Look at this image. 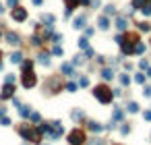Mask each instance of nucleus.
<instances>
[{"label": "nucleus", "mask_w": 151, "mask_h": 145, "mask_svg": "<svg viewBox=\"0 0 151 145\" xmlns=\"http://www.w3.org/2000/svg\"><path fill=\"white\" fill-rule=\"evenodd\" d=\"M93 96L102 102V104H110L112 98H114V91L110 87H106V85H97V87L93 89Z\"/></svg>", "instance_id": "obj_1"}, {"label": "nucleus", "mask_w": 151, "mask_h": 145, "mask_svg": "<svg viewBox=\"0 0 151 145\" xmlns=\"http://www.w3.org/2000/svg\"><path fill=\"white\" fill-rule=\"evenodd\" d=\"M21 137H25L27 141H33V143H39V131L37 129H31V126H21Z\"/></svg>", "instance_id": "obj_2"}, {"label": "nucleus", "mask_w": 151, "mask_h": 145, "mask_svg": "<svg viewBox=\"0 0 151 145\" xmlns=\"http://www.w3.org/2000/svg\"><path fill=\"white\" fill-rule=\"evenodd\" d=\"M21 83H23V87H27V89H31L35 83H37V75H33L31 71H25L23 75H21Z\"/></svg>", "instance_id": "obj_3"}, {"label": "nucleus", "mask_w": 151, "mask_h": 145, "mask_svg": "<svg viewBox=\"0 0 151 145\" xmlns=\"http://www.w3.org/2000/svg\"><path fill=\"white\" fill-rule=\"evenodd\" d=\"M83 141H85V133L83 131H79V129L70 131V135H68V143L70 145H81Z\"/></svg>", "instance_id": "obj_4"}, {"label": "nucleus", "mask_w": 151, "mask_h": 145, "mask_svg": "<svg viewBox=\"0 0 151 145\" xmlns=\"http://www.w3.org/2000/svg\"><path fill=\"white\" fill-rule=\"evenodd\" d=\"M13 93H15L13 83H6L4 87H2V93H0V98H2V100H8V98H13Z\"/></svg>", "instance_id": "obj_5"}, {"label": "nucleus", "mask_w": 151, "mask_h": 145, "mask_svg": "<svg viewBox=\"0 0 151 145\" xmlns=\"http://www.w3.org/2000/svg\"><path fill=\"white\" fill-rule=\"evenodd\" d=\"M13 19L15 21H25V19H27V11H25V8H15V11H13Z\"/></svg>", "instance_id": "obj_6"}, {"label": "nucleus", "mask_w": 151, "mask_h": 145, "mask_svg": "<svg viewBox=\"0 0 151 145\" xmlns=\"http://www.w3.org/2000/svg\"><path fill=\"white\" fill-rule=\"evenodd\" d=\"M6 41H8V44H11V46H19L21 44V39H19V35H17V33H6Z\"/></svg>", "instance_id": "obj_7"}, {"label": "nucleus", "mask_w": 151, "mask_h": 145, "mask_svg": "<svg viewBox=\"0 0 151 145\" xmlns=\"http://www.w3.org/2000/svg\"><path fill=\"white\" fill-rule=\"evenodd\" d=\"M97 27L106 31V29L110 27V19H108V17H100V19H97Z\"/></svg>", "instance_id": "obj_8"}, {"label": "nucleus", "mask_w": 151, "mask_h": 145, "mask_svg": "<svg viewBox=\"0 0 151 145\" xmlns=\"http://www.w3.org/2000/svg\"><path fill=\"white\" fill-rule=\"evenodd\" d=\"M41 19H43V23H46L48 27H54V23H56V17L54 15H43Z\"/></svg>", "instance_id": "obj_9"}, {"label": "nucleus", "mask_w": 151, "mask_h": 145, "mask_svg": "<svg viewBox=\"0 0 151 145\" xmlns=\"http://www.w3.org/2000/svg\"><path fill=\"white\" fill-rule=\"evenodd\" d=\"M85 21H87V17H85V15L77 17V19H75V29H81V27H85Z\"/></svg>", "instance_id": "obj_10"}, {"label": "nucleus", "mask_w": 151, "mask_h": 145, "mask_svg": "<svg viewBox=\"0 0 151 145\" xmlns=\"http://www.w3.org/2000/svg\"><path fill=\"white\" fill-rule=\"evenodd\" d=\"M116 27H118V31H126V19L118 17V19H116Z\"/></svg>", "instance_id": "obj_11"}, {"label": "nucleus", "mask_w": 151, "mask_h": 145, "mask_svg": "<svg viewBox=\"0 0 151 145\" xmlns=\"http://www.w3.org/2000/svg\"><path fill=\"white\" fill-rule=\"evenodd\" d=\"M64 2H66V8H73L75 11L79 4H83V0H64Z\"/></svg>", "instance_id": "obj_12"}, {"label": "nucleus", "mask_w": 151, "mask_h": 145, "mask_svg": "<svg viewBox=\"0 0 151 145\" xmlns=\"http://www.w3.org/2000/svg\"><path fill=\"white\" fill-rule=\"evenodd\" d=\"M87 129H89V131H95V133H100V131H104V126H102V124H97V122H87Z\"/></svg>", "instance_id": "obj_13"}, {"label": "nucleus", "mask_w": 151, "mask_h": 145, "mask_svg": "<svg viewBox=\"0 0 151 145\" xmlns=\"http://www.w3.org/2000/svg\"><path fill=\"white\" fill-rule=\"evenodd\" d=\"M19 114H21L23 118H27V116L31 114V110H29V106H21V104H19Z\"/></svg>", "instance_id": "obj_14"}, {"label": "nucleus", "mask_w": 151, "mask_h": 145, "mask_svg": "<svg viewBox=\"0 0 151 145\" xmlns=\"http://www.w3.org/2000/svg\"><path fill=\"white\" fill-rule=\"evenodd\" d=\"M62 73L73 77V75H75V66H73V64H64V66H62Z\"/></svg>", "instance_id": "obj_15"}, {"label": "nucleus", "mask_w": 151, "mask_h": 145, "mask_svg": "<svg viewBox=\"0 0 151 145\" xmlns=\"http://www.w3.org/2000/svg\"><path fill=\"white\" fill-rule=\"evenodd\" d=\"M102 77H104L106 81H110V79H114V73H112L110 69H104V71H102Z\"/></svg>", "instance_id": "obj_16"}, {"label": "nucleus", "mask_w": 151, "mask_h": 145, "mask_svg": "<svg viewBox=\"0 0 151 145\" xmlns=\"http://www.w3.org/2000/svg\"><path fill=\"white\" fill-rule=\"evenodd\" d=\"M11 60H13L15 64H19V62H23V56H21V52H15V54L11 56Z\"/></svg>", "instance_id": "obj_17"}, {"label": "nucleus", "mask_w": 151, "mask_h": 145, "mask_svg": "<svg viewBox=\"0 0 151 145\" xmlns=\"http://www.w3.org/2000/svg\"><path fill=\"white\" fill-rule=\"evenodd\" d=\"M39 64L48 66V64H50V56H48V54H39Z\"/></svg>", "instance_id": "obj_18"}, {"label": "nucleus", "mask_w": 151, "mask_h": 145, "mask_svg": "<svg viewBox=\"0 0 151 145\" xmlns=\"http://www.w3.org/2000/svg\"><path fill=\"white\" fill-rule=\"evenodd\" d=\"M31 66H33V62H31V60H25L21 69H23V73H25V71H31Z\"/></svg>", "instance_id": "obj_19"}, {"label": "nucleus", "mask_w": 151, "mask_h": 145, "mask_svg": "<svg viewBox=\"0 0 151 145\" xmlns=\"http://www.w3.org/2000/svg\"><path fill=\"white\" fill-rule=\"evenodd\" d=\"M128 112H139V104L130 102V104H128Z\"/></svg>", "instance_id": "obj_20"}, {"label": "nucleus", "mask_w": 151, "mask_h": 145, "mask_svg": "<svg viewBox=\"0 0 151 145\" xmlns=\"http://www.w3.org/2000/svg\"><path fill=\"white\" fill-rule=\"evenodd\" d=\"M79 46H81L83 50H85L87 46H89V41H87V35H85V37H81V39H79Z\"/></svg>", "instance_id": "obj_21"}, {"label": "nucleus", "mask_w": 151, "mask_h": 145, "mask_svg": "<svg viewBox=\"0 0 151 145\" xmlns=\"http://www.w3.org/2000/svg\"><path fill=\"white\" fill-rule=\"evenodd\" d=\"M135 52H137V54H143V52H145V46H143V44H135Z\"/></svg>", "instance_id": "obj_22"}, {"label": "nucleus", "mask_w": 151, "mask_h": 145, "mask_svg": "<svg viewBox=\"0 0 151 145\" xmlns=\"http://www.w3.org/2000/svg\"><path fill=\"white\" fill-rule=\"evenodd\" d=\"M135 81H137V83H145V75L137 73V75H135Z\"/></svg>", "instance_id": "obj_23"}, {"label": "nucleus", "mask_w": 151, "mask_h": 145, "mask_svg": "<svg viewBox=\"0 0 151 145\" xmlns=\"http://www.w3.org/2000/svg\"><path fill=\"white\" fill-rule=\"evenodd\" d=\"M139 29L141 31H149L151 27H149V23H139Z\"/></svg>", "instance_id": "obj_24"}, {"label": "nucleus", "mask_w": 151, "mask_h": 145, "mask_svg": "<svg viewBox=\"0 0 151 145\" xmlns=\"http://www.w3.org/2000/svg\"><path fill=\"white\" fill-rule=\"evenodd\" d=\"M120 83H122V85H128V83H130V79H128L126 75H120Z\"/></svg>", "instance_id": "obj_25"}, {"label": "nucleus", "mask_w": 151, "mask_h": 145, "mask_svg": "<svg viewBox=\"0 0 151 145\" xmlns=\"http://www.w3.org/2000/svg\"><path fill=\"white\" fill-rule=\"evenodd\" d=\"M29 116L33 118V120H35V122H39V120H41V116H39V112H31Z\"/></svg>", "instance_id": "obj_26"}, {"label": "nucleus", "mask_w": 151, "mask_h": 145, "mask_svg": "<svg viewBox=\"0 0 151 145\" xmlns=\"http://www.w3.org/2000/svg\"><path fill=\"white\" fill-rule=\"evenodd\" d=\"M0 124H2V126H8V124H11V120H8V118L2 114V118H0Z\"/></svg>", "instance_id": "obj_27"}, {"label": "nucleus", "mask_w": 151, "mask_h": 145, "mask_svg": "<svg viewBox=\"0 0 151 145\" xmlns=\"http://www.w3.org/2000/svg\"><path fill=\"white\" fill-rule=\"evenodd\" d=\"M52 54H54V56H62V48H60V46H56L54 50H52Z\"/></svg>", "instance_id": "obj_28"}, {"label": "nucleus", "mask_w": 151, "mask_h": 145, "mask_svg": "<svg viewBox=\"0 0 151 145\" xmlns=\"http://www.w3.org/2000/svg\"><path fill=\"white\" fill-rule=\"evenodd\" d=\"M132 2H135L137 8H143V6H145V0H132Z\"/></svg>", "instance_id": "obj_29"}, {"label": "nucleus", "mask_w": 151, "mask_h": 145, "mask_svg": "<svg viewBox=\"0 0 151 145\" xmlns=\"http://www.w3.org/2000/svg\"><path fill=\"white\" fill-rule=\"evenodd\" d=\"M66 89H68L70 93H73V91H77V83H68V85H66Z\"/></svg>", "instance_id": "obj_30"}, {"label": "nucleus", "mask_w": 151, "mask_h": 145, "mask_svg": "<svg viewBox=\"0 0 151 145\" xmlns=\"http://www.w3.org/2000/svg\"><path fill=\"white\" fill-rule=\"evenodd\" d=\"M118 118L122 120V112H120V110H114V120H118Z\"/></svg>", "instance_id": "obj_31"}, {"label": "nucleus", "mask_w": 151, "mask_h": 145, "mask_svg": "<svg viewBox=\"0 0 151 145\" xmlns=\"http://www.w3.org/2000/svg\"><path fill=\"white\" fill-rule=\"evenodd\" d=\"M85 56H87V58H91V56H93V50H91L89 46H87V48H85Z\"/></svg>", "instance_id": "obj_32"}, {"label": "nucleus", "mask_w": 151, "mask_h": 145, "mask_svg": "<svg viewBox=\"0 0 151 145\" xmlns=\"http://www.w3.org/2000/svg\"><path fill=\"white\" fill-rule=\"evenodd\" d=\"M114 11H116V8H114V6H112V4H108V6H106V13H108V15H112V13H114Z\"/></svg>", "instance_id": "obj_33"}, {"label": "nucleus", "mask_w": 151, "mask_h": 145, "mask_svg": "<svg viewBox=\"0 0 151 145\" xmlns=\"http://www.w3.org/2000/svg\"><path fill=\"white\" fill-rule=\"evenodd\" d=\"M4 81H6V83H13V81H15V75H6Z\"/></svg>", "instance_id": "obj_34"}, {"label": "nucleus", "mask_w": 151, "mask_h": 145, "mask_svg": "<svg viewBox=\"0 0 151 145\" xmlns=\"http://www.w3.org/2000/svg\"><path fill=\"white\" fill-rule=\"evenodd\" d=\"M81 85H83V87H87V85H89V79H87V77H83V79H81Z\"/></svg>", "instance_id": "obj_35"}, {"label": "nucleus", "mask_w": 151, "mask_h": 145, "mask_svg": "<svg viewBox=\"0 0 151 145\" xmlns=\"http://www.w3.org/2000/svg\"><path fill=\"white\" fill-rule=\"evenodd\" d=\"M143 93H145L147 98H151V87H145V91H143Z\"/></svg>", "instance_id": "obj_36"}, {"label": "nucleus", "mask_w": 151, "mask_h": 145, "mask_svg": "<svg viewBox=\"0 0 151 145\" xmlns=\"http://www.w3.org/2000/svg\"><path fill=\"white\" fill-rule=\"evenodd\" d=\"M17 4V0H8V6H15Z\"/></svg>", "instance_id": "obj_37"}, {"label": "nucleus", "mask_w": 151, "mask_h": 145, "mask_svg": "<svg viewBox=\"0 0 151 145\" xmlns=\"http://www.w3.org/2000/svg\"><path fill=\"white\" fill-rule=\"evenodd\" d=\"M33 4H41V0H33Z\"/></svg>", "instance_id": "obj_38"}, {"label": "nucleus", "mask_w": 151, "mask_h": 145, "mask_svg": "<svg viewBox=\"0 0 151 145\" xmlns=\"http://www.w3.org/2000/svg\"><path fill=\"white\" fill-rule=\"evenodd\" d=\"M147 77H151V69H149V71H147Z\"/></svg>", "instance_id": "obj_39"}, {"label": "nucleus", "mask_w": 151, "mask_h": 145, "mask_svg": "<svg viewBox=\"0 0 151 145\" xmlns=\"http://www.w3.org/2000/svg\"><path fill=\"white\" fill-rule=\"evenodd\" d=\"M2 11H4V8H2V6H0V13H2Z\"/></svg>", "instance_id": "obj_40"}]
</instances>
